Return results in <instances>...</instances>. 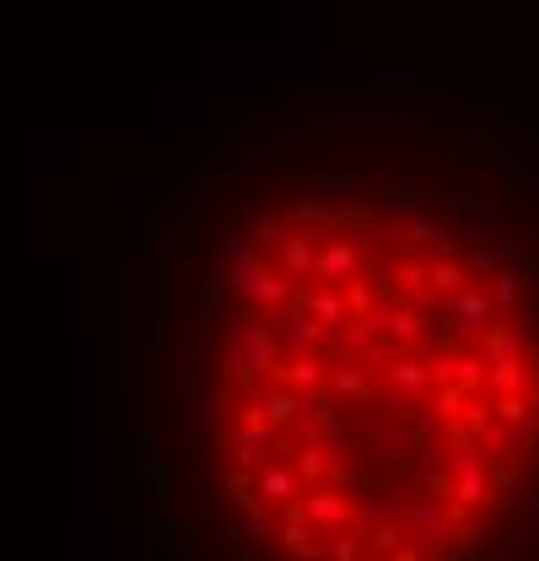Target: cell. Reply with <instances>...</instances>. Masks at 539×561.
Segmentation results:
<instances>
[{"label": "cell", "instance_id": "obj_1", "mask_svg": "<svg viewBox=\"0 0 539 561\" xmlns=\"http://www.w3.org/2000/svg\"><path fill=\"white\" fill-rule=\"evenodd\" d=\"M135 448L156 561H539V157L227 146L146 238Z\"/></svg>", "mask_w": 539, "mask_h": 561}]
</instances>
